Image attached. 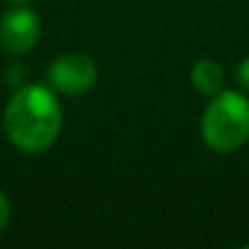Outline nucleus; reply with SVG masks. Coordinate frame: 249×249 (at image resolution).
Instances as JSON below:
<instances>
[{"label": "nucleus", "instance_id": "obj_4", "mask_svg": "<svg viewBox=\"0 0 249 249\" xmlns=\"http://www.w3.org/2000/svg\"><path fill=\"white\" fill-rule=\"evenodd\" d=\"M42 39V20L25 3H15L3 18H0V47L8 54H27Z\"/></svg>", "mask_w": 249, "mask_h": 249}, {"label": "nucleus", "instance_id": "obj_8", "mask_svg": "<svg viewBox=\"0 0 249 249\" xmlns=\"http://www.w3.org/2000/svg\"><path fill=\"white\" fill-rule=\"evenodd\" d=\"M10 3H27V0H10Z\"/></svg>", "mask_w": 249, "mask_h": 249}, {"label": "nucleus", "instance_id": "obj_1", "mask_svg": "<svg viewBox=\"0 0 249 249\" xmlns=\"http://www.w3.org/2000/svg\"><path fill=\"white\" fill-rule=\"evenodd\" d=\"M64 112L59 93L47 83L20 86L5 110H3V130L13 147L25 154L47 152L61 135Z\"/></svg>", "mask_w": 249, "mask_h": 249}, {"label": "nucleus", "instance_id": "obj_6", "mask_svg": "<svg viewBox=\"0 0 249 249\" xmlns=\"http://www.w3.org/2000/svg\"><path fill=\"white\" fill-rule=\"evenodd\" d=\"M10 215H13V205H10V198L5 196V191H0V232H3L10 222Z\"/></svg>", "mask_w": 249, "mask_h": 249}, {"label": "nucleus", "instance_id": "obj_3", "mask_svg": "<svg viewBox=\"0 0 249 249\" xmlns=\"http://www.w3.org/2000/svg\"><path fill=\"white\" fill-rule=\"evenodd\" d=\"M98 81V66L88 54L66 52L59 54L47 69V83L59 95H83Z\"/></svg>", "mask_w": 249, "mask_h": 249}, {"label": "nucleus", "instance_id": "obj_5", "mask_svg": "<svg viewBox=\"0 0 249 249\" xmlns=\"http://www.w3.org/2000/svg\"><path fill=\"white\" fill-rule=\"evenodd\" d=\"M191 83L203 95H215L225 88V69L213 59H198L191 69Z\"/></svg>", "mask_w": 249, "mask_h": 249}, {"label": "nucleus", "instance_id": "obj_2", "mask_svg": "<svg viewBox=\"0 0 249 249\" xmlns=\"http://www.w3.org/2000/svg\"><path fill=\"white\" fill-rule=\"evenodd\" d=\"M203 144L217 154H230L249 142V98L222 88L210 95L200 117Z\"/></svg>", "mask_w": 249, "mask_h": 249}, {"label": "nucleus", "instance_id": "obj_7", "mask_svg": "<svg viewBox=\"0 0 249 249\" xmlns=\"http://www.w3.org/2000/svg\"><path fill=\"white\" fill-rule=\"evenodd\" d=\"M234 78H237L239 88H242L244 93H249V56H244V59L239 61V66H237V73H234Z\"/></svg>", "mask_w": 249, "mask_h": 249}]
</instances>
